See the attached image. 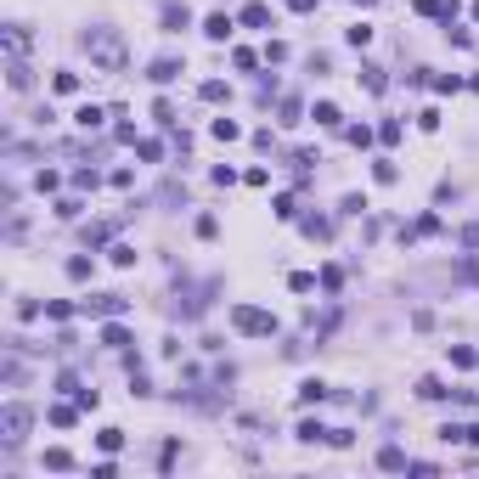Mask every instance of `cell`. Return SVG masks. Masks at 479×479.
Masks as SVG:
<instances>
[{
    "label": "cell",
    "mask_w": 479,
    "mask_h": 479,
    "mask_svg": "<svg viewBox=\"0 0 479 479\" xmlns=\"http://www.w3.org/2000/svg\"><path fill=\"white\" fill-rule=\"evenodd\" d=\"M85 51H90V68H102V74H124V63H130L124 34H119V28H107V23L85 28Z\"/></svg>",
    "instance_id": "1"
},
{
    "label": "cell",
    "mask_w": 479,
    "mask_h": 479,
    "mask_svg": "<svg viewBox=\"0 0 479 479\" xmlns=\"http://www.w3.org/2000/svg\"><path fill=\"white\" fill-rule=\"evenodd\" d=\"M232 327H237L242 338H271V333H276V316L259 311V305H232Z\"/></svg>",
    "instance_id": "2"
},
{
    "label": "cell",
    "mask_w": 479,
    "mask_h": 479,
    "mask_svg": "<svg viewBox=\"0 0 479 479\" xmlns=\"http://www.w3.org/2000/svg\"><path fill=\"white\" fill-rule=\"evenodd\" d=\"M28 423H34V411H28V406H17V400H11V406H0V440H6V446H17V440L28 434Z\"/></svg>",
    "instance_id": "3"
},
{
    "label": "cell",
    "mask_w": 479,
    "mask_h": 479,
    "mask_svg": "<svg viewBox=\"0 0 479 479\" xmlns=\"http://www.w3.org/2000/svg\"><path fill=\"white\" fill-rule=\"evenodd\" d=\"M80 311H85V316L113 321V316H124V311H130V299H124V294H90V299H80Z\"/></svg>",
    "instance_id": "4"
},
{
    "label": "cell",
    "mask_w": 479,
    "mask_h": 479,
    "mask_svg": "<svg viewBox=\"0 0 479 479\" xmlns=\"http://www.w3.org/2000/svg\"><path fill=\"white\" fill-rule=\"evenodd\" d=\"M6 85H11V90H34V74H28V63H23V57H11V63H6Z\"/></svg>",
    "instance_id": "5"
},
{
    "label": "cell",
    "mask_w": 479,
    "mask_h": 479,
    "mask_svg": "<svg viewBox=\"0 0 479 479\" xmlns=\"http://www.w3.org/2000/svg\"><path fill=\"white\" fill-rule=\"evenodd\" d=\"M175 74H181V57H153V68H147V80H153V85H169Z\"/></svg>",
    "instance_id": "6"
},
{
    "label": "cell",
    "mask_w": 479,
    "mask_h": 479,
    "mask_svg": "<svg viewBox=\"0 0 479 479\" xmlns=\"http://www.w3.org/2000/svg\"><path fill=\"white\" fill-rule=\"evenodd\" d=\"M237 23H242V28H265V23H271V6H265V0H248Z\"/></svg>",
    "instance_id": "7"
},
{
    "label": "cell",
    "mask_w": 479,
    "mask_h": 479,
    "mask_svg": "<svg viewBox=\"0 0 479 479\" xmlns=\"http://www.w3.org/2000/svg\"><path fill=\"white\" fill-rule=\"evenodd\" d=\"M102 344H107V350H130V327H124V321L113 316L107 327H102Z\"/></svg>",
    "instance_id": "8"
},
{
    "label": "cell",
    "mask_w": 479,
    "mask_h": 479,
    "mask_svg": "<svg viewBox=\"0 0 479 479\" xmlns=\"http://www.w3.org/2000/svg\"><path fill=\"white\" fill-rule=\"evenodd\" d=\"M378 468H384V474H400V468H411V457H406L400 446H384V451H378Z\"/></svg>",
    "instance_id": "9"
},
{
    "label": "cell",
    "mask_w": 479,
    "mask_h": 479,
    "mask_svg": "<svg viewBox=\"0 0 479 479\" xmlns=\"http://www.w3.org/2000/svg\"><path fill=\"white\" fill-rule=\"evenodd\" d=\"M232 28H237V23H232L226 11H215V17H203V34H209V40H232Z\"/></svg>",
    "instance_id": "10"
},
{
    "label": "cell",
    "mask_w": 479,
    "mask_h": 479,
    "mask_svg": "<svg viewBox=\"0 0 479 479\" xmlns=\"http://www.w3.org/2000/svg\"><path fill=\"white\" fill-rule=\"evenodd\" d=\"M299 232H305V237H316V242H327V237H333V220H321V215H305V220H299Z\"/></svg>",
    "instance_id": "11"
},
{
    "label": "cell",
    "mask_w": 479,
    "mask_h": 479,
    "mask_svg": "<svg viewBox=\"0 0 479 479\" xmlns=\"http://www.w3.org/2000/svg\"><path fill=\"white\" fill-rule=\"evenodd\" d=\"M158 17H163V28H186V23H192V11H186L181 0H169V6H163Z\"/></svg>",
    "instance_id": "12"
},
{
    "label": "cell",
    "mask_w": 479,
    "mask_h": 479,
    "mask_svg": "<svg viewBox=\"0 0 479 479\" xmlns=\"http://www.w3.org/2000/svg\"><path fill=\"white\" fill-rule=\"evenodd\" d=\"M321 400H327V384H321V378H305V384H299V406H321Z\"/></svg>",
    "instance_id": "13"
},
{
    "label": "cell",
    "mask_w": 479,
    "mask_h": 479,
    "mask_svg": "<svg viewBox=\"0 0 479 479\" xmlns=\"http://www.w3.org/2000/svg\"><path fill=\"white\" fill-rule=\"evenodd\" d=\"M294 440H305V446H316V440H327V429H321L316 417H305V423L294 429Z\"/></svg>",
    "instance_id": "14"
},
{
    "label": "cell",
    "mask_w": 479,
    "mask_h": 479,
    "mask_svg": "<svg viewBox=\"0 0 479 479\" xmlns=\"http://www.w3.org/2000/svg\"><path fill=\"white\" fill-rule=\"evenodd\" d=\"M198 96H203V102L215 107V102H226L232 90H226V80H203V85H198Z\"/></svg>",
    "instance_id": "15"
},
{
    "label": "cell",
    "mask_w": 479,
    "mask_h": 479,
    "mask_svg": "<svg viewBox=\"0 0 479 479\" xmlns=\"http://www.w3.org/2000/svg\"><path fill=\"white\" fill-rule=\"evenodd\" d=\"M102 119H107V113H102V107H90V102L74 113V124H80V130H102Z\"/></svg>",
    "instance_id": "16"
},
{
    "label": "cell",
    "mask_w": 479,
    "mask_h": 479,
    "mask_svg": "<svg viewBox=\"0 0 479 479\" xmlns=\"http://www.w3.org/2000/svg\"><path fill=\"white\" fill-rule=\"evenodd\" d=\"M361 85H367V90H372V96H384V68H372V63H361Z\"/></svg>",
    "instance_id": "17"
},
{
    "label": "cell",
    "mask_w": 479,
    "mask_h": 479,
    "mask_svg": "<svg viewBox=\"0 0 479 479\" xmlns=\"http://www.w3.org/2000/svg\"><path fill=\"white\" fill-rule=\"evenodd\" d=\"M6 45H11V57H23V51H28V28L11 23V28H6Z\"/></svg>",
    "instance_id": "18"
},
{
    "label": "cell",
    "mask_w": 479,
    "mask_h": 479,
    "mask_svg": "<svg viewBox=\"0 0 479 479\" xmlns=\"http://www.w3.org/2000/svg\"><path fill=\"white\" fill-rule=\"evenodd\" d=\"M45 468H51V474H68V468H74V457H68L63 446H51V451H45Z\"/></svg>",
    "instance_id": "19"
},
{
    "label": "cell",
    "mask_w": 479,
    "mask_h": 479,
    "mask_svg": "<svg viewBox=\"0 0 479 479\" xmlns=\"http://www.w3.org/2000/svg\"><path fill=\"white\" fill-rule=\"evenodd\" d=\"M209 130H215V141H237V136H242V124H237V119H215Z\"/></svg>",
    "instance_id": "20"
},
{
    "label": "cell",
    "mask_w": 479,
    "mask_h": 479,
    "mask_svg": "<svg viewBox=\"0 0 479 479\" xmlns=\"http://www.w3.org/2000/svg\"><path fill=\"white\" fill-rule=\"evenodd\" d=\"M311 119H316V124H327V130H333V124H338V119H344V113H338V107H333V102H316V107H311Z\"/></svg>",
    "instance_id": "21"
},
{
    "label": "cell",
    "mask_w": 479,
    "mask_h": 479,
    "mask_svg": "<svg viewBox=\"0 0 479 479\" xmlns=\"http://www.w3.org/2000/svg\"><path fill=\"white\" fill-rule=\"evenodd\" d=\"M417 395H423V400H446L451 389H446L440 378H417Z\"/></svg>",
    "instance_id": "22"
},
{
    "label": "cell",
    "mask_w": 479,
    "mask_h": 479,
    "mask_svg": "<svg viewBox=\"0 0 479 479\" xmlns=\"http://www.w3.org/2000/svg\"><path fill=\"white\" fill-rule=\"evenodd\" d=\"M232 68H237V74H254V68H259V57H254L248 45H237V51H232Z\"/></svg>",
    "instance_id": "23"
},
{
    "label": "cell",
    "mask_w": 479,
    "mask_h": 479,
    "mask_svg": "<svg viewBox=\"0 0 479 479\" xmlns=\"http://www.w3.org/2000/svg\"><path fill=\"white\" fill-rule=\"evenodd\" d=\"M74 417H80V400H74V406H51V423H57V429H74Z\"/></svg>",
    "instance_id": "24"
},
{
    "label": "cell",
    "mask_w": 479,
    "mask_h": 479,
    "mask_svg": "<svg viewBox=\"0 0 479 479\" xmlns=\"http://www.w3.org/2000/svg\"><path fill=\"white\" fill-rule=\"evenodd\" d=\"M96 446H102V451H124V429H102Z\"/></svg>",
    "instance_id": "25"
},
{
    "label": "cell",
    "mask_w": 479,
    "mask_h": 479,
    "mask_svg": "<svg viewBox=\"0 0 479 479\" xmlns=\"http://www.w3.org/2000/svg\"><path fill=\"white\" fill-rule=\"evenodd\" d=\"M411 11H417V17H440V23H446V0H411Z\"/></svg>",
    "instance_id": "26"
},
{
    "label": "cell",
    "mask_w": 479,
    "mask_h": 479,
    "mask_svg": "<svg viewBox=\"0 0 479 479\" xmlns=\"http://www.w3.org/2000/svg\"><path fill=\"white\" fill-rule=\"evenodd\" d=\"M395 175H400V169H395L389 158H378V163H372V181H378V186H395Z\"/></svg>",
    "instance_id": "27"
},
{
    "label": "cell",
    "mask_w": 479,
    "mask_h": 479,
    "mask_svg": "<svg viewBox=\"0 0 479 479\" xmlns=\"http://www.w3.org/2000/svg\"><path fill=\"white\" fill-rule=\"evenodd\" d=\"M451 367H479V350H468V344H451Z\"/></svg>",
    "instance_id": "28"
},
{
    "label": "cell",
    "mask_w": 479,
    "mask_h": 479,
    "mask_svg": "<svg viewBox=\"0 0 479 479\" xmlns=\"http://www.w3.org/2000/svg\"><path fill=\"white\" fill-rule=\"evenodd\" d=\"M107 259H113V265H136V248H130V242H113Z\"/></svg>",
    "instance_id": "29"
},
{
    "label": "cell",
    "mask_w": 479,
    "mask_h": 479,
    "mask_svg": "<svg viewBox=\"0 0 479 479\" xmlns=\"http://www.w3.org/2000/svg\"><path fill=\"white\" fill-rule=\"evenodd\" d=\"M321 288L338 294V288H344V271H338V265H321Z\"/></svg>",
    "instance_id": "30"
},
{
    "label": "cell",
    "mask_w": 479,
    "mask_h": 479,
    "mask_svg": "<svg viewBox=\"0 0 479 479\" xmlns=\"http://www.w3.org/2000/svg\"><path fill=\"white\" fill-rule=\"evenodd\" d=\"M378 141L395 147V141H400V119H384V124H378Z\"/></svg>",
    "instance_id": "31"
},
{
    "label": "cell",
    "mask_w": 479,
    "mask_h": 479,
    "mask_svg": "<svg viewBox=\"0 0 479 479\" xmlns=\"http://www.w3.org/2000/svg\"><path fill=\"white\" fill-rule=\"evenodd\" d=\"M51 90H57V96H74V90H80V74H57Z\"/></svg>",
    "instance_id": "32"
},
{
    "label": "cell",
    "mask_w": 479,
    "mask_h": 479,
    "mask_svg": "<svg viewBox=\"0 0 479 479\" xmlns=\"http://www.w3.org/2000/svg\"><path fill=\"white\" fill-rule=\"evenodd\" d=\"M344 40H350V45H355V51H367V40H372V28H367V23H355V28H350V34H344Z\"/></svg>",
    "instance_id": "33"
},
{
    "label": "cell",
    "mask_w": 479,
    "mask_h": 479,
    "mask_svg": "<svg viewBox=\"0 0 479 479\" xmlns=\"http://www.w3.org/2000/svg\"><path fill=\"white\" fill-rule=\"evenodd\" d=\"M299 113H305L299 96H282V124H299Z\"/></svg>",
    "instance_id": "34"
},
{
    "label": "cell",
    "mask_w": 479,
    "mask_h": 479,
    "mask_svg": "<svg viewBox=\"0 0 479 479\" xmlns=\"http://www.w3.org/2000/svg\"><path fill=\"white\" fill-rule=\"evenodd\" d=\"M350 147H361V153H367V147H372V130H367V124H350Z\"/></svg>",
    "instance_id": "35"
},
{
    "label": "cell",
    "mask_w": 479,
    "mask_h": 479,
    "mask_svg": "<svg viewBox=\"0 0 479 479\" xmlns=\"http://www.w3.org/2000/svg\"><path fill=\"white\" fill-rule=\"evenodd\" d=\"M34 186H40V192H57V186H63V175H57V169H40V175H34Z\"/></svg>",
    "instance_id": "36"
},
{
    "label": "cell",
    "mask_w": 479,
    "mask_h": 479,
    "mask_svg": "<svg viewBox=\"0 0 479 479\" xmlns=\"http://www.w3.org/2000/svg\"><path fill=\"white\" fill-rule=\"evenodd\" d=\"M271 209H276V220H299V209H294V198H288V192H282Z\"/></svg>",
    "instance_id": "37"
},
{
    "label": "cell",
    "mask_w": 479,
    "mask_h": 479,
    "mask_svg": "<svg viewBox=\"0 0 479 479\" xmlns=\"http://www.w3.org/2000/svg\"><path fill=\"white\" fill-rule=\"evenodd\" d=\"M434 232H440V220H434V215H423V220H417L406 237H434Z\"/></svg>",
    "instance_id": "38"
},
{
    "label": "cell",
    "mask_w": 479,
    "mask_h": 479,
    "mask_svg": "<svg viewBox=\"0 0 479 479\" xmlns=\"http://www.w3.org/2000/svg\"><path fill=\"white\" fill-rule=\"evenodd\" d=\"M288 288H294V294H311V288H316V276H311V271H294V276H288Z\"/></svg>",
    "instance_id": "39"
},
{
    "label": "cell",
    "mask_w": 479,
    "mask_h": 479,
    "mask_svg": "<svg viewBox=\"0 0 479 479\" xmlns=\"http://www.w3.org/2000/svg\"><path fill=\"white\" fill-rule=\"evenodd\" d=\"M45 316H51V321H68V316H74V305H68V299H51V305H45Z\"/></svg>",
    "instance_id": "40"
},
{
    "label": "cell",
    "mask_w": 479,
    "mask_h": 479,
    "mask_svg": "<svg viewBox=\"0 0 479 479\" xmlns=\"http://www.w3.org/2000/svg\"><path fill=\"white\" fill-rule=\"evenodd\" d=\"M136 153H141V163H158V158H163L158 141H136Z\"/></svg>",
    "instance_id": "41"
},
{
    "label": "cell",
    "mask_w": 479,
    "mask_h": 479,
    "mask_svg": "<svg viewBox=\"0 0 479 479\" xmlns=\"http://www.w3.org/2000/svg\"><path fill=\"white\" fill-rule=\"evenodd\" d=\"M457 242H463V248H479V220H468V226L457 232Z\"/></svg>",
    "instance_id": "42"
},
{
    "label": "cell",
    "mask_w": 479,
    "mask_h": 479,
    "mask_svg": "<svg viewBox=\"0 0 479 479\" xmlns=\"http://www.w3.org/2000/svg\"><path fill=\"white\" fill-rule=\"evenodd\" d=\"M80 209H85L80 198H57V215H63V220H74V215H80Z\"/></svg>",
    "instance_id": "43"
},
{
    "label": "cell",
    "mask_w": 479,
    "mask_h": 479,
    "mask_svg": "<svg viewBox=\"0 0 479 479\" xmlns=\"http://www.w3.org/2000/svg\"><path fill=\"white\" fill-rule=\"evenodd\" d=\"M74 400H80V411H96V400H102V395H96V389H85V384H80V389H74Z\"/></svg>",
    "instance_id": "44"
},
{
    "label": "cell",
    "mask_w": 479,
    "mask_h": 479,
    "mask_svg": "<svg viewBox=\"0 0 479 479\" xmlns=\"http://www.w3.org/2000/svg\"><path fill=\"white\" fill-rule=\"evenodd\" d=\"M96 181H102L96 169H80V175H74V186H80V192H96Z\"/></svg>",
    "instance_id": "45"
},
{
    "label": "cell",
    "mask_w": 479,
    "mask_h": 479,
    "mask_svg": "<svg viewBox=\"0 0 479 479\" xmlns=\"http://www.w3.org/2000/svg\"><path fill=\"white\" fill-rule=\"evenodd\" d=\"M113 474H119V468H113V451H107V457H102V463L90 468V479H113Z\"/></svg>",
    "instance_id": "46"
},
{
    "label": "cell",
    "mask_w": 479,
    "mask_h": 479,
    "mask_svg": "<svg viewBox=\"0 0 479 479\" xmlns=\"http://www.w3.org/2000/svg\"><path fill=\"white\" fill-rule=\"evenodd\" d=\"M434 90H440V96H451V90H463V80H457V74H440V80H434Z\"/></svg>",
    "instance_id": "47"
},
{
    "label": "cell",
    "mask_w": 479,
    "mask_h": 479,
    "mask_svg": "<svg viewBox=\"0 0 479 479\" xmlns=\"http://www.w3.org/2000/svg\"><path fill=\"white\" fill-rule=\"evenodd\" d=\"M68 276H74V282H85V276H90V259H85V254H80V259H68Z\"/></svg>",
    "instance_id": "48"
},
{
    "label": "cell",
    "mask_w": 479,
    "mask_h": 479,
    "mask_svg": "<svg viewBox=\"0 0 479 479\" xmlns=\"http://www.w3.org/2000/svg\"><path fill=\"white\" fill-rule=\"evenodd\" d=\"M288 6H294V11H316V0H288Z\"/></svg>",
    "instance_id": "49"
},
{
    "label": "cell",
    "mask_w": 479,
    "mask_h": 479,
    "mask_svg": "<svg viewBox=\"0 0 479 479\" xmlns=\"http://www.w3.org/2000/svg\"><path fill=\"white\" fill-rule=\"evenodd\" d=\"M474 23H479V0H474Z\"/></svg>",
    "instance_id": "50"
},
{
    "label": "cell",
    "mask_w": 479,
    "mask_h": 479,
    "mask_svg": "<svg viewBox=\"0 0 479 479\" xmlns=\"http://www.w3.org/2000/svg\"><path fill=\"white\" fill-rule=\"evenodd\" d=\"M355 6H372V0H355Z\"/></svg>",
    "instance_id": "51"
}]
</instances>
